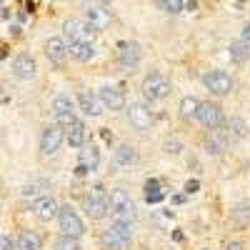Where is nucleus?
<instances>
[{"label": "nucleus", "instance_id": "obj_18", "mask_svg": "<svg viewBox=\"0 0 250 250\" xmlns=\"http://www.w3.org/2000/svg\"><path fill=\"white\" fill-rule=\"evenodd\" d=\"M85 20H88L95 30H105V28L110 25V13L103 10V8L95 3V5H90V8L85 10Z\"/></svg>", "mask_w": 250, "mask_h": 250}, {"label": "nucleus", "instance_id": "obj_14", "mask_svg": "<svg viewBox=\"0 0 250 250\" xmlns=\"http://www.w3.org/2000/svg\"><path fill=\"white\" fill-rule=\"evenodd\" d=\"M45 55H48L50 62H55V65H65V60L70 58L68 43L62 38H50L45 43Z\"/></svg>", "mask_w": 250, "mask_h": 250}, {"label": "nucleus", "instance_id": "obj_37", "mask_svg": "<svg viewBox=\"0 0 250 250\" xmlns=\"http://www.w3.org/2000/svg\"><path fill=\"white\" fill-rule=\"evenodd\" d=\"M93 3H98V5H110L113 0H93Z\"/></svg>", "mask_w": 250, "mask_h": 250}, {"label": "nucleus", "instance_id": "obj_21", "mask_svg": "<svg viewBox=\"0 0 250 250\" xmlns=\"http://www.w3.org/2000/svg\"><path fill=\"white\" fill-rule=\"evenodd\" d=\"M68 50H70V58H75V60H80V62H88V60H93L95 58V48H93V43H68Z\"/></svg>", "mask_w": 250, "mask_h": 250}, {"label": "nucleus", "instance_id": "obj_3", "mask_svg": "<svg viewBox=\"0 0 250 250\" xmlns=\"http://www.w3.org/2000/svg\"><path fill=\"white\" fill-rule=\"evenodd\" d=\"M110 215L118 223H133L135 220V205L128 198V193L120 190V188H115L110 193Z\"/></svg>", "mask_w": 250, "mask_h": 250}, {"label": "nucleus", "instance_id": "obj_11", "mask_svg": "<svg viewBox=\"0 0 250 250\" xmlns=\"http://www.w3.org/2000/svg\"><path fill=\"white\" fill-rule=\"evenodd\" d=\"M140 58H143V50H140L138 43H133V40H130V43L125 40V43L118 45V62L123 68H135L140 62Z\"/></svg>", "mask_w": 250, "mask_h": 250}, {"label": "nucleus", "instance_id": "obj_8", "mask_svg": "<svg viewBox=\"0 0 250 250\" xmlns=\"http://www.w3.org/2000/svg\"><path fill=\"white\" fill-rule=\"evenodd\" d=\"M203 85L215 95H228L233 90V80L225 70H210V73L203 75Z\"/></svg>", "mask_w": 250, "mask_h": 250}, {"label": "nucleus", "instance_id": "obj_23", "mask_svg": "<svg viewBox=\"0 0 250 250\" xmlns=\"http://www.w3.org/2000/svg\"><path fill=\"white\" fill-rule=\"evenodd\" d=\"M135 160H138L135 148H130V145H118V150H115V163L118 165H133Z\"/></svg>", "mask_w": 250, "mask_h": 250}, {"label": "nucleus", "instance_id": "obj_36", "mask_svg": "<svg viewBox=\"0 0 250 250\" xmlns=\"http://www.w3.org/2000/svg\"><path fill=\"white\" fill-rule=\"evenodd\" d=\"M228 250H243V245L240 243H230V245H228Z\"/></svg>", "mask_w": 250, "mask_h": 250}, {"label": "nucleus", "instance_id": "obj_24", "mask_svg": "<svg viewBox=\"0 0 250 250\" xmlns=\"http://www.w3.org/2000/svg\"><path fill=\"white\" fill-rule=\"evenodd\" d=\"M18 250H40V238L30 230H23L18 235Z\"/></svg>", "mask_w": 250, "mask_h": 250}, {"label": "nucleus", "instance_id": "obj_30", "mask_svg": "<svg viewBox=\"0 0 250 250\" xmlns=\"http://www.w3.org/2000/svg\"><path fill=\"white\" fill-rule=\"evenodd\" d=\"M163 150L168 153V155H178V153H180V143H178V140H168V143L163 145Z\"/></svg>", "mask_w": 250, "mask_h": 250}, {"label": "nucleus", "instance_id": "obj_4", "mask_svg": "<svg viewBox=\"0 0 250 250\" xmlns=\"http://www.w3.org/2000/svg\"><path fill=\"white\" fill-rule=\"evenodd\" d=\"M62 33H65L68 38V43H93V38H95V28L88 23V20H65L62 23Z\"/></svg>", "mask_w": 250, "mask_h": 250}, {"label": "nucleus", "instance_id": "obj_28", "mask_svg": "<svg viewBox=\"0 0 250 250\" xmlns=\"http://www.w3.org/2000/svg\"><path fill=\"white\" fill-rule=\"evenodd\" d=\"M228 133L235 135V138H245L248 135V128H245V123L240 118H230V120H228Z\"/></svg>", "mask_w": 250, "mask_h": 250}, {"label": "nucleus", "instance_id": "obj_34", "mask_svg": "<svg viewBox=\"0 0 250 250\" xmlns=\"http://www.w3.org/2000/svg\"><path fill=\"white\" fill-rule=\"evenodd\" d=\"M155 190H160V183L155 178H150L148 183H145V193H155Z\"/></svg>", "mask_w": 250, "mask_h": 250}, {"label": "nucleus", "instance_id": "obj_16", "mask_svg": "<svg viewBox=\"0 0 250 250\" xmlns=\"http://www.w3.org/2000/svg\"><path fill=\"white\" fill-rule=\"evenodd\" d=\"M35 73H38V65H35V60L28 53H20L13 60V75L18 80H30V78H35Z\"/></svg>", "mask_w": 250, "mask_h": 250}, {"label": "nucleus", "instance_id": "obj_13", "mask_svg": "<svg viewBox=\"0 0 250 250\" xmlns=\"http://www.w3.org/2000/svg\"><path fill=\"white\" fill-rule=\"evenodd\" d=\"M98 95H100L103 105H105L108 110H123L125 108V93L118 85H103Z\"/></svg>", "mask_w": 250, "mask_h": 250}, {"label": "nucleus", "instance_id": "obj_7", "mask_svg": "<svg viewBox=\"0 0 250 250\" xmlns=\"http://www.w3.org/2000/svg\"><path fill=\"white\" fill-rule=\"evenodd\" d=\"M58 223H60V230L65 233V235L80 238L83 233H85V225H83V220L78 218V213L73 210L70 205H60V210H58Z\"/></svg>", "mask_w": 250, "mask_h": 250}, {"label": "nucleus", "instance_id": "obj_2", "mask_svg": "<svg viewBox=\"0 0 250 250\" xmlns=\"http://www.w3.org/2000/svg\"><path fill=\"white\" fill-rule=\"evenodd\" d=\"M83 210H85V215L90 220H100L103 215L110 210V195L103 190L100 185L90 188V193L83 198Z\"/></svg>", "mask_w": 250, "mask_h": 250}, {"label": "nucleus", "instance_id": "obj_10", "mask_svg": "<svg viewBox=\"0 0 250 250\" xmlns=\"http://www.w3.org/2000/svg\"><path fill=\"white\" fill-rule=\"evenodd\" d=\"M78 108L85 113V115H90V118H100L105 105H103L100 95H95V93H90V90H80V93H78Z\"/></svg>", "mask_w": 250, "mask_h": 250}, {"label": "nucleus", "instance_id": "obj_22", "mask_svg": "<svg viewBox=\"0 0 250 250\" xmlns=\"http://www.w3.org/2000/svg\"><path fill=\"white\" fill-rule=\"evenodd\" d=\"M85 138H88L85 123H83V120H75L70 128H68V143L73 145V148H83V145H85Z\"/></svg>", "mask_w": 250, "mask_h": 250}, {"label": "nucleus", "instance_id": "obj_19", "mask_svg": "<svg viewBox=\"0 0 250 250\" xmlns=\"http://www.w3.org/2000/svg\"><path fill=\"white\" fill-rule=\"evenodd\" d=\"M228 135H230V133H225V130H213V128H210V135H208V140H205L208 153H213V155L225 153V148H228Z\"/></svg>", "mask_w": 250, "mask_h": 250}, {"label": "nucleus", "instance_id": "obj_12", "mask_svg": "<svg viewBox=\"0 0 250 250\" xmlns=\"http://www.w3.org/2000/svg\"><path fill=\"white\" fill-rule=\"evenodd\" d=\"M198 120L205 125V128H220V123H223V108L215 105V103H200Z\"/></svg>", "mask_w": 250, "mask_h": 250}, {"label": "nucleus", "instance_id": "obj_27", "mask_svg": "<svg viewBox=\"0 0 250 250\" xmlns=\"http://www.w3.org/2000/svg\"><path fill=\"white\" fill-rule=\"evenodd\" d=\"M55 250H80V243H78V238L62 233V235L55 240Z\"/></svg>", "mask_w": 250, "mask_h": 250}, {"label": "nucleus", "instance_id": "obj_17", "mask_svg": "<svg viewBox=\"0 0 250 250\" xmlns=\"http://www.w3.org/2000/svg\"><path fill=\"white\" fill-rule=\"evenodd\" d=\"M58 203L50 198V195H43V198H38L35 203H33V213H35V218L38 220H43V223H48V220H53V218H58Z\"/></svg>", "mask_w": 250, "mask_h": 250}, {"label": "nucleus", "instance_id": "obj_1", "mask_svg": "<svg viewBox=\"0 0 250 250\" xmlns=\"http://www.w3.org/2000/svg\"><path fill=\"white\" fill-rule=\"evenodd\" d=\"M133 240V230H130V223H118L113 220L105 230L100 233V243L105 250H128Z\"/></svg>", "mask_w": 250, "mask_h": 250}, {"label": "nucleus", "instance_id": "obj_20", "mask_svg": "<svg viewBox=\"0 0 250 250\" xmlns=\"http://www.w3.org/2000/svg\"><path fill=\"white\" fill-rule=\"evenodd\" d=\"M78 165H83L88 173H93V170H98V165H100V153H98V148L95 145H83V150H80V163Z\"/></svg>", "mask_w": 250, "mask_h": 250}, {"label": "nucleus", "instance_id": "obj_31", "mask_svg": "<svg viewBox=\"0 0 250 250\" xmlns=\"http://www.w3.org/2000/svg\"><path fill=\"white\" fill-rule=\"evenodd\" d=\"M0 250H18V243L10 240V235H0Z\"/></svg>", "mask_w": 250, "mask_h": 250}, {"label": "nucleus", "instance_id": "obj_15", "mask_svg": "<svg viewBox=\"0 0 250 250\" xmlns=\"http://www.w3.org/2000/svg\"><path fill=\"white\" fill-rule=\"evenodd\" d=\"M128 120H130V125L135 130H140V133H145L150 128V123H153V115H150V110L145 108V105H140V103H133V105L128 108Z\"/></svg>", "mask_w": 250, "mask_h": 250}, {"label": "nucleus", "instance_id": "obj_35", "mask_svg": "<svg viewBox=\"0 0 250 250\" xmlns=\"http://www.w3.org/2000/svg\"><path fill=\"white\" fill-rule=\"evenodd\" d=\"M243 40H245V43H250V23L243 28Z\"/></svg>", "mask_w": 250, "mask_h": 250}, {"label": "nucleus", "instance_id": "obj_33", "mask_svg": "<svg viewBox=\"0 0 250 250\" xmlns=\"http://www.w3.org/2000/svg\"><path fill=\"white\" fill-rule=\"evenodd\" d=\"M198 188H200L198 180H188V183H185V193H188V195H193V193H198Z\"/></svg>", "mask_w": 250, "mask_h": 250}, {"label": "nucleus", "instance_id": "obj_6", "mask_svg": "<svg viewBox=\"0 0 250 250\" xmlns=\"http://www.w3.org/2000/svg\"><path fill=\"white\" fill-rule=\"evenodd\" d=\"M65 138H68L65 128L60 123H50L43 130V135H40V150H43V155H55Z\"/></svg>", "mask_w": 250, "mask_h": 250}, {"label": "nucleus", "instance_id": "obj_5", "mask_svg": "<svg viewBox=\"0 0 250 250\" xmlns=\"http://www.w3.org/2000/svg\"><path fill=\"white\" fill-rule=\"evenodd\" d=\"M168 93H170V80L165 78V75L150 73L148 78L143 80V95H145V100L155 103V100H163Z\"/></svg>", "mask_w": 250, "mask_h": 250}, {"label": "nucleus", "instance_id": "obj_9", "mask_svg": "<svg viewBox=\"0 0 250 250\" xmlns=\"http://www.w3.org/2000/svg\"><path fill=\"white\" fill-rule=\"evenodd\" d=\"M53 113H55V123L70 125V123L75 120V103H73V98L65 95V93L55 95V100H53Z\"/></svg>", "mask_w": 250, "mask_h": 250}, {"label": "nucleus", "instance_id": "obj_26", "mask_svg": "<svg viewBox=\"0 0 250 250\" xmlns=\"http://www.w3.org/2000/svg\"><path fill=\"white\" fill-rule=\"evenodd\" d=\"M198 108H200V103L195 98H183L180 103V118H198Z\"/></svg>", "mask_w": 250, "mask_h": 250}, {"label": "nucleus", "instance_id": "obj_29", "mask_svg": "<svg viewBox=\"0 0 250 250\" xmlns=\"http://www.w3.org/2000/svg\"><path fill=\"white\" fill-rule=\"evenodd\" d=\"M155 5H160L163 10H168V13H180L183 10V0H153Z\"/></svg>", "mask_w": 250, "mask_h": 250}, {"label": "nucleus", "instance_id": "obj_25", "mask_svg": "<svg viewBox=\"0 0 250 250\" xmlns=\"http://www.w3.org/2000/svg\"><path fill=\"white\" fill-rule=\"evenodd\" d=\"M230 58H233L235 62L248 60V58H250V43H245V40H238V43H233V45H230Z\"/></svg>", "mask_w": 250, "mask_h": 250}, {"label": "nucleus", "instance_id": "obj_32", "mask_svg": "<svg viewBox=\"0 0 250 250\" xmlns=\"http://www.w3.org/2000/svg\"><path fill=\"white\" fill-rule=\"evenodd\" d=\"M145 200H148L150 205L160 203V200H163V190H155V193H145Z\"/></svg>", "mask_w": 250, "mask_h": 250}]
</instances>
